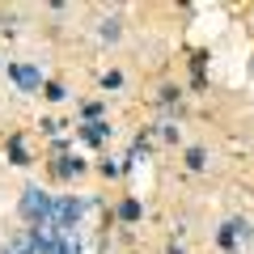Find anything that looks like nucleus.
<instances>
[{"mask_svg": "<svg viewBox=\"0 0 254 254\" xmlns=\"http://www.w3.org/2000/svg\"><path fill=\"white\" fill-rule=\"evenodd\" d=\"M81 216H85V199H76V195H60V199L51 203V220L60 229H72Z\"/></svg>", "mask_w": 254, "mask_h": 254, "instance_id": "nucleus-2", "label": "nucleus"}, {"mask_svg": "<svg viewBox=\"0 0 254 254\" xmlns=\"http://www.w3.org/2000/svg\"><path fill=\"white\" fill-rule=\"evenodd\" d=\"M0 254H13V250H0Z\"/></svg>", "mask_w": 254, "mask_h": 254, "instance_id": "nucleus-14", "label": "nucleus"}, {"mask_svg": "<svg viewBox=\"0 0 254 254\" xmlns=\"http://www.w3.org/2000/svg\"><path fill=\"white\" fill-rule=\"evenodd\" d=\"M9 157H13V165H26V140H21V136L9 140Z\"/></svg>", "mask_w": 254, "mask_h": 254, "instance_id": "nucleus-7", "label": "nucleus"}, {"mask_svg": "<svg viewBox=\"0 0 254 254\" xmlns=\"http://www.w3.org/2000/svg\"><path fill=\"white\" fill-rule=\"evenodd\" d=\"M51 195H47V190H38V187H26L21 190V216L30 220V225H47V220H51Z\"/></svg>", "mask_w": 254, "mask_h": 254, "instance_id": "nucleus-1", "label": "nucleus"}, {"mask_svg": "<svg viewBox=\"0 0 254 254\" xmlns=\"http://www.w3.org/2000/svg\"><path fill=\"white\" fill-rule=\"evenodd\" d=\"M119 216H123V220H136V216H140V203H136V199H127L123 208H119Z\"/></svg>", "mask_w": 254, "mask_h": 254, "instance_id": "nucleus-9", "label": "nucleus"}, {"mask_svg": "<svg viewBox=\"0 0 254 254\" xmlns=\"http://www.w3.org/2000/svg\"><path fill=\"white\" fill-rule=\"evenodd\" d=\"M187 165H190V170H203V165H208V153H203V148H190V153H187Z\"/></svg>", "mask_w": 254, "mask_h": 254, "instance_id": "nucleus-8", "label": "nucleus"}, {"mask_svg": "<svg viewBox=\"0 0 254 254\" xmlns=\"http://www.w3.org/2000/svg\"><path fill=\"white\" fill-rule=\"evenodd\" d=\"M55 174H60V178H72V174H81V161H76V157H60Z\"/></svg>", "mask_w": 254, "mask_h": 254, "instance_id": "nucleus-6", "label": "nucleus"}, {"mask_svg": "<svg viewBox=\"0 0 254 254\" xmlns=\"http://www.w3.org/2000/svg\"><path fill=\"white\" fill-rule=\"evenodd\" d=\"M9 76H13V85H17V89H26V93L43 85V72H38V68H30V64H13Z\"/></svg>", "mask_w": 254, "mask_h": 254, "instance_id": "nucleus-3", "label": "nucleus"}, {"mask_svg": "<svg viewBox=\"0 0 254 254\" xmlns=\"http://www.w3.org/2000/svg\"><path fill=\"white\" fill-rule=\"evenodd\" d=\"M102 85H106V89H119V85H123V76H119V72H106V81H102Z\"/></svg>", "mask_w": 254, "mask_h": 254, "instance_id": "nucleus-13", "label": "nucleus"}, {"mask_svg": "<svg viewBox=\"0 0 254 254\" xmlns=\"http://www.w3.org/2000/svg\"><path fill=\"white\" fill-rule=\"evenodd\" d=\"M43 89H47V98H51V102H64V98H68V93H64V85H43Z\"/></svg>", "mask_w": 254, "mask_h": 254, "instance_id": "nucleus-10", "label": "nucleus"}, {"mask_svg": "<svg viewBox=\"0 0 254 254\" xmlns=\"http://www.w3.org/2000/svg\"><path fill=\"white\" fill-rule=\"evenodd\" d=\"M102 174H106V178H115V174H123V165H119V161H102Z\"/></svg>", "mask_w": 254, "mask_h": 254, "instance_id": "nucleus-12", "label": "nucleus"}, {"mask_svg": "<svg viewBox=\"0 0 254 254\" xmlns=\"http://www.w3.org/2000/svg\"><path fill=\"white\" fill-rule=\"evenodd\" d=\"M242 237H250V225H246V220H229V225L216 233V242L220 246H233V242H242Z\"/></svg>", "mask_w": 254, "mask_h": 254, "instance_id": "nucleus-4", "label": "nucleus"}, {"mask_svg": "<svg viewBox=\"0 0 254 254\" xmlns=\"http://www.w3.org/2000/svg\"><path fill=\"white\" fill-rule=\"evenodd\" d=\"M102 38H119V21H102Z\"/></svg>", "mask_w": 254, "mask_h": 254, "instance_id": "nucleus-11", "label": "nucleus"}, {"mask_svg": "<svg viewBox=\"0 0 254 254\" xmlns=\"http://www.w3.org/2000/svg\"><path fill=\"white\" fill-rule=\"evenodd\" d=\"M106 136H110V123H102V119H93V123L81 127V140H85V144H102Z\"/></svg>", "mask_w": 254, "mask_h": 254, "instance_id": "nucleus-5", "label": "nucleus"}]
</instances>
